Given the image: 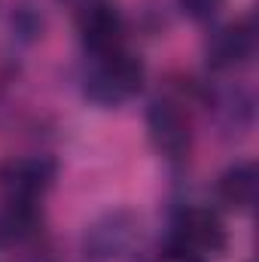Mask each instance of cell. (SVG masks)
<instances>
[{"instance_id": "11", "label": "cell", "mask_w": 259, "mask_h": 262, "mask_svg": "<svg viewBox=\"0 0 259 262\" xmlns=\"http://www.w3.org/2000/svg\"><path fill=\"white\" fill-rule=\"evenodd\" d=\"M61 3H67V6H73V9L79 12V9H85L89 3H95V0H61Z\"/></svg>"}, {"instance_id": "5", "label": "cell", "mask_w": 259, "mask_h": 262, "mask_svg": "<svg viewBox=\"0 0 259 262\" xmlns=\"http://www.w3.org/2000/svg\"><path fill=\"white\" fill-rule=\"evenodd\" d=\"M146 131L165 159H183L192 146V125L177 101H153L146 110Z\"/></svg>"}, {"instance_id": "10", "label": "cell", "mask_w": 259, "mask_h": 262, "mask_svg": "<svg viewBox=\"0 0 259 262\" xmlns=\"http://www.w3.org/2000/svg\"><path fill=\"white\" fill-rule=\"evenodd\" d=\"M156 262H207L204 256H198V253H192V250H186V247H180V244H168L165 250H162V256Z\"/></svg>"}, {"instance_id": "2", "label": "cell", "mask_w": 259, "mask_h": 262, "mask_svg": "<svg viewBox=\"0 0 259 262\" xmlns=\"http://www.w3.org/2000/svg\"><path fill=\"white\" fill-rule=\"evenodd\" d=\"M55 162L46 156L9 159L0 165V192L9 204H37L55 180Z\"/></svg>"}, {"instance_id": "4", "label": "cell", "mask_w": 259, "mask_h": 262, "mask_svg": "<svg viewBox=\"0 0 259 262\" xmlns=\"http://www.w3.org/2000/svg\"><path fill=\"white\" fill-rule=\"evenodd\" d=\"M171 241L207 259V256H220L226 250L229 232H226V223L220 220L217 210H210V207H186L174 223Z\"/></svg>"}, {"instance_id": "7", "label": "cell", "mask_w": 259, "mask_h": 262, "mask_svg": "<svg viewBox=\"0 0 259 262\" xmlns=\"http://www.w3.org/2000/svg\"><path fill=\"white\" fill-rule=\"evenodd\" d=\"M256 49V31L250 18L232 21L226 28H220L210 40H207V64L217 70H229V67H241L250 61Z\"/></svg>"}, {"instance_id": "6", "label": "cell", "mask_w": 259, "mask_h": 262, "mask_svg": "<svg viewBox=\"0 0 259 262\" xmlns=\"http://www.w3.org/2000/svg\"><path fill=\"white\" fill-rule=\"evenodd\" d=\"M140 238V223L128 210H113L89 226L85 232V256L89 259H119Z\"/></svg>"}, {"instance_id": "3", "label": "cell", "mask_w": 259, "mask_h": 262, "mask_svg": "<svg viewBox=\"0 0 259 262\" xmlns=\"http://www.w3.org/2000/svg\"><path fill=\"white\" fill-rule=\"evenodd\" d=\"M76 25H79L82 46L95 58H104V55L125 49V21H122V12L110 0H95L85 9H79Z\"/></svg>"}, {"instance_id": "1", "label": "cell", "mask_w": 259, "mask_h": 262, "mask_svg": "<svg viewBox=\"0 0 259 262\" xmlns=\"http://www.w3.org/2000/svg\"><path fill=\"white\" fill-rule=\"evenodd\" d=\"M98 64L92 67V73L85 76V95L101 104V107H116L122 101H128L131 95H137L143 89V61L137 55H131L125 49L95 58Z\"/></svg>"}, {"instance_id": "9", "label": "cell", "mask_w": 259, "mask_h": 262, "mask_svg": "<svg viewBox=\"0 0 259 262\" xmlns=\"http://www.w3.org/2000/svg\"><path fill=\"white\" fill-rule=\"evenodd\" d=\"M177 3H180V9H183L192 21H210V18L223 9L226 0H177Z\"/></svg>"}, {"instance_id": "8", "label": "cell", "mask_w": 259, "mask_h": 262, "mask_svg": "<svg viewBox=\"0 0 259 262\" xmlns=\"http://www.w3.org/2000/svg\"><path fill=\"white\" fill-rule=\"evenodd\" d=\"M256 180H259V171H256V162H235L232 168H226L217 180V195L226 207L244 213L253 207L256 201Z\"/></svg>"}]
</instances>
